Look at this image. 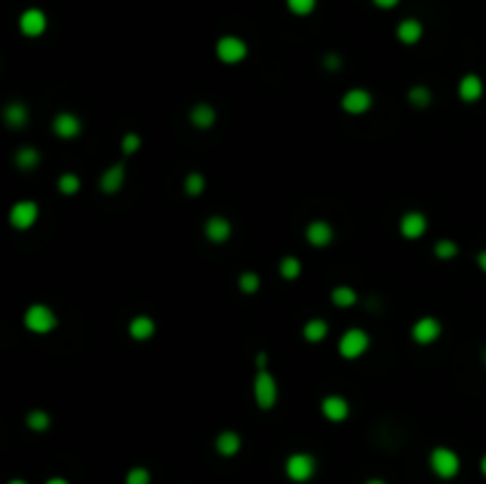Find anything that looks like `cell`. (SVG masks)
<instances>
[{"label": "cell", "instance_id": "cell-1", "mask_svg": "<svg viewBox=\"0 0 486 484\" xmlns=\"http://www.w3.org/2000/svg\"><path fill=\"white\" fill-rule=\"evenodd\" d=\"M429 468L441 480H453L460 472V456L449 447H436L429 454Z\"/></svg>", "mask_w": 486, "mask_h": 484}, {"label": "cell", "instance_id": "cell-2", "mask_svg": "<svg viewBox=\"0 0 486 484\" xmlns=\"http://www.w3.org/2000/svg\"><path fill=\"white\" fill-rule=\"evenodd\" d=\"M24 325L29 328L31 332H36V335H46V332H50L53 328L57 325V316H55L53 309L46 307V304H34V307L26 309Z\"/></svg>", "mask_w": 486, "mask_h": 484}, {"label": "cell", "instance_id": "cell-3", "mask_svg": "<svg viewBox=\"0 0 486 484\" xmlns=\"http://www.w3.org/2000/svg\"><path fill=\"white\" fill-rule=\"evenodd\" d=\"M285 475L292 482H308L316 475V458L311 454H292L285 460Z\"/></svg>", "mask_w": 486, "mask_h": 484}, {"label": "cell", "instance_id": "cell-4", "mask_svg": "<svg viewBox=\"0 0 486 484\" xmlns=\"http://www.w3.org/2000/svg\"><path fill=\"white\" fill-rule=\"evenodd\" d=\"M368 347H370V337L361 328H351V330H346L339 339V354L344 356V359H358V356H363L368 352Z\"/></svg>", "mask_w": 486, "mask_h": 484}, {"label": "cell", "instance_id": "cell-5", "mask_svg": "<svg viewBox=\"0 0 486 484\" xmlns=\"http://www.w3.org/2000/svg\"><path fill=\"white\" fill-rule=\"evenodd\" d=\"M254 397H256L259 409L268 411L273 409L275 402H278V385H275V377L270 373L261 370L254 380Z\"/></svg>", "mask_w": 486, "mask_h": 484}, {"label": "cell", "instance_id": "cell-6", "mask_svg": "<svg viewBox=\"0 0 486 484\" xmlns=\"http://www.w3.org/2000/svg\"><path fill=\"white\" fill-rule=\"evenodd\" d=\"M216 55L221 62L225 64H237L247 57V43L237 36H223L216 43Z\"/></svg>", "mask_w": 486, "mask_h": 484}, {"label": "cell", "instance_id": "cell-7", "mask_svg": "<svg viewBox=\"0 0 486 484\" xmlns=\"http://www.w3.org/2000/svg\"><path fill=\"white\" fill-rule=\"evenodd\" d=\"M48 29V15L38 8H29L19 15V31L29 38H38L43 36Z\"/></svg>", "mask_w": 486, "mask_h": 484}, {"label": "cell", "instance_id": "cell-8", "mask_svg": "<svg viewBox=\"0 0 486 484\" xmlns=\"http://www.w3.org/2000/svg\"><path fill=\"white\" fill-rule=\"evenodd\" d=\"M38 219V204L31 199H19L12 209H10V224L17 231H29Z\"/></svg>", "mask_w": 486, "mask_h": 484}, {"label": "cell", "instance_id": "cell-9", "mask_svg": "<svg viewBox=\"0 0 486 484\" xmlns=\"http://www.w3.org/2000/svg\"><path fill=\"white\" fill-rule=\"evenodd\" d=\"M370 107H373V96L366 88H351L342 98V109L349 114H366Z\"/></svg>", "mask_w": 486, "mask_h": 484}, {"label": "cell", "instance_id": "cell-10", "mask_svg": "<svg viewBox=\"0 0 486 484\" xmlns=\"http://www.w3.org/2000/svg\"><path fill=\"white\" fill-rule=\"evenodd\" d=\"M399 228H401L403 237L418 240V237H422L424 231H427V219H424V214H420V211H408V214H403Z\"/></svg>", "mask_w": 486, "mask_h": 484}, {"label": "cell", "instance_id": "cell-11", "mask_svg": "<svg viewBox=\"0 0 486 484\" xmlns=\"http://www.w3.org/2000/svg\"><path fill=\"white\" fill-rule=\"evenodd\" d=\"M320 411H323V415L328 420L342 422V420H346V415H349V402H346L344 397H339V394H330V397L323 399Z\"/></svg>", "mask_w": 486, "mask_h": 484}, {"label": "cell", "instance_id": "cell-12", "mask_svg": "<svg viewBox=\"0 0 486 484\" xmlns=\"http://www.w3.org/2000/svg\"><path fill=\"white\" fill-rule=\"evenodd\" d=\"M439 335H441V323L432 319V316H424V319H420L415 325H413V339H415L418 344H429Z\"/></svg>", "mask_w": 486, "mask_h": 484}, {"label": "cell", "instance_id": "cell-13", "mask_svg": "<svg viewBox=\"0 0 486 484\" xmlns=\"http://www.w3.org/2000/svg\"><path fill=\"white\" fill-rule=\"evenodd\" d=\"M53 131L59 138H76L81 133V119L71 112H62L53 119Z\"/></svg>", "mask_w": 486, "mask_h": 484}, {"label": "cell", "instance_id": "cell-14", "mask_svg": "<svg viewBox=\"0 0 486 484\" xmlns=\"http://www.w3.org/2000/svg\"><path fill=\"white\" fill-rule=\"evenodd\" d=\"M230 233H233V226H230V221L223 219V216H212V219L207 221V226H204V235L216 244L228 240Z\"/></svg>", "mask_w": 486, "mask_h": 484}, {"label": "cell", "instance_id": "cell-15", "mask_svg": "<svg viewBox=\"0 0 486 484\" xmlns=\"http://www.w3.org/2000/svg\"><path fill=\"white\" fill-rule=\"evenodd\" d=\"M333 226L328 221H313L306 228V240L313 244V247H328L333 242Z\"/></svg>", "mask_w": 486, "mask_h": 484}, {"label": "cell", "instance_id": "cell-16", "mask_svg": "<svg viewBox=\"0 0 486 484\" xmlns=\"http://www.w3.org/2000/svg\"><path fill=\"white\" fill-rule=\"evenodd\" d=\"M458 96H460L465 102H474L484 96V83L477 74H467L462 76L460 83H458Z\"/></svg>", "mask_w": 486, "mask_h": 484}, {"label": "cell", "instance_id": "cell-17", "mask_svg": "<svg viewBox=\"0 0 486 484\" xmlns=\"http://www.w3.org/2000/svg\"><path fill=\"white\" fill-rule=\"evenodd\" d=\"M422 21H418V19H403L399 21V26H396V36H399V41L401 43H406V46H413V43H418L420 38H422Z\"/></svg>", "mask_w": 486, "mask_h": 484}, {"label": "cell", "instance_id": "cell-18", "mask_svg": "<svg viewBox=\"0 0 486 484\" xmlns=\"http://www.w3.org/2000/svg\"><path fill=\"white\" fill-rule=\"evenodd\" d=\"M124 178H126V169H124V164H114V166H109V169L104 171L102 178H100L102 192L112 195V192L121 190V186H124Z\"/></svg>", "mask_w": 486, "mask_h": 484}, {"label": "cell", "instance_id": "cell-19", "mask_svg": "<svg viewBox=\"0 0 486 484\" xmlns=\"http://www.w3.org/2000/svg\"><path fill=\"white\" fill-rule=\"evenodd\" d=\"M3 119L8 126H12V129H21V126H26V121H29V109H26L24 102H10L5 105L3 109Z\"/></svg>", "mask_w": 486, "mask_h": 484}, {"label": "cell", "instance_id": "cell-20", "mask_svg": "<svg viewBox=\"0 0 486 484\" xmlns=\"http://www.w3.org/2000/svg\"><path fill=\"white\" fill-rule=\"evenodd\" d=\"M154 330H157V325H154V321L150 316H135L133 321H131L129 325V335L138 339V342H145V339H150L154 335Z\"/></svg>", "mask_w": 486, "mask_h": 484}, {"label": "cell", "instance_id": "cell-21", "mask_svg": "<svg viewBox=\"0 0 486 484\" xmlns=\"http://www.w3.org/2000/svg\"><path fill=\"white\" fill-rule=\"evenodd\" d=\"M190 121L197 126V129H212L214 121H216V109H214L212 105H207V102L195 105L192 112H190Z\"/></svg>", "mask_w": 486, "mask_h": 484}, {"label": "cell", "instance_id": "cell-22", "mask_svg": "<svg viewBox=\"0 0 486 484\" xmlns=\"http://www.w3.org/2000/svg\"><path fill=\"white\" fill-rule=\"evenodd\" d=\"M240 447H242V439L233 430H225L216 437V451L221 456H228L230 458V456H235L237 451H240Z\"/></svg>", "mask_w": 486, "mask_h": 484}, {"label": "cell", "instance_id": "cell-23", "mask_svg": "<svg viewBox=\"0 0 486 484\" xmlns=\"http://www.w3.org/2000/svg\"><path fill=\"white\" fill-rule=\"evenodd\" d=\"M328 337V323L323 319H311L303 325V339L306 342H323Z\"/></svg>", "mask_w": 486, "mask_h": 484}, {"label": "cell", "instance_id": "cell-24", "mask_svg": "<svg viewBox=\"0 0 486 484\" xmlns=\"http://www.w3.org/2000/svg\"><path fill=\"white\" fill-rule=\"evenodd\" d=\"M38 161H41V154H38V150L31 145L21 147L19 152L15 154V164H17L21 171H31L34 166H38Z\"/></svg>", "mask_w": 486, "mask_h": 484}, {"label": "cell", "instance_id": "cell-25", "mask_svg": "<svg viewBox=\"0 0 486 484\" xmlns=\"http://www.w3.org/2000/svg\"><path fill=\"white\" fill-rule=\"evenodd\" d=\"M26 425L34 432H46L48 427H50V415H48L46 411H31V413L26 415Z\"/></svg>", "mask_w": 486, "mask_h": 484}, {"label": "cell", "instance_id": "cell-26", "mask_svg": "<svg viewBox=\"0 0 486 484\" xmlns=\"http://www.w3.org/2000/svg\"><path fill=\"white\" fill-rule=\"evenodd\" d=\"M299 274H301V261L297 257H285L280 261V276L285 280H295V278H299Z\"/></svg>", "mask_w": 486, "mask_h": 484}, {"label": "cell", "instance_id": "cell-27", "mask_svg": "<svg viewBox=\"0 0 486 484\" xmlns=\"http://www.w3.org/2000/svg\"><path fill=\"white\" fill-rule=\"evenodd\" d=\"M356 292L351 290V287H335V292H333V302L337 304V307H342V309H346V307H353L356 304Z\"/></svg>", "mask_w": 486, "mask_h": 484}, {"label": "cell", "instance_id": "cell-28", "mask_svg": "<svg viewBox=\"0 0 486 484\" xmlns=\"http://www.w3.org/2000/svg\"><path fill=\"white\" fill-rule=\"evenodd\" d=\"M316 5H318V0H287V8H290V12L297 15V17L311 15L313 10H316Z\"/></svg>", "mask_w": 486, "mask_h": 484}, {"label": "cell", "instance_id": "cell-29", "mask_svg": "<svg viewBox=\"0 0 486 484\" xmlns=\"http://www.w3.org/2000/svg\"><path fill=\"white\" fill-rule=\"evenodd\" d=\"M408 100H411L415 107H427V105L432 102V93H429V88H424V86H415V88H411V93H408Z\"/></svg>", "mask_w": 486, "mask_h": 484}, {"label": "cell", "instance_id": "cell-30", "mask_svg": "<svg viewBox=\"0 0 486 484\" xmlns=\"http://www.w3.org/2000/svg\"><path fill=\"white\" fill-rule=\"evenodd\" d=\"M79 188H81V181H79V176H76V174H64V176H59V181H57V190H59V192L74 195V192H79Z\"/></svg>", "mask_w": 486, "mask_h": 484}, {"label": "cell", "instance_id": "cell-31", "mask_svg": "<svg viewBox=\"0 0 486 484\" xmlns=\"http://www.w3.org/2000/svg\"><path fill=\"white\" fill-rule=\"evenodd\" d=\"M434 254L439 259H453L458 254V244L453 240H439L434 244Z\"/></svg>", "mask_w": 486, "mask_h": 484}, {"label": "cell", "instance_id": "cell-32", "mask_svg": "<svg viewBox=\"0 0 486 484\" xmlns=\"http://www.w3.org/2000/svg\"><path fill=\"white\" fill-rule=\"evenodd\" d=\"M152 475L147 468H131L129 475H126V484H150Z\"/></svg>", "mask_w": 486, "mask_h": 484}, {"label": "cell", "instance_id": "cell-33", "mask_svg": "<svg viewBox=\"0 0 486 484\" xmlns=\"http://www.w3.org/2000/svg\"><path fill=\"white\" fill-rule=\"evenodd\" d=\"M202 190H204V176L202 174H190L185 178V192L190 195V197L200 195Z\"/></svg>", "mask_w": 486, "mask_h": 484}, {"label": "cell", "instance_id": "cell-34", "mask_svg": "<svg viewBox=\"0 0 486 484\" xmlns=\"http://www.w3.org/2000/svg\"><path fill=\"white\" fill-rule=\"evenodd\" d=\"M259 285H261V280H259L256 274H242L240 276V290L242 292L252 294V292L259 290Z\"/></svg>", "mask_w": 486, "mask_h": 484}, {"label": "cell", "instance_id": "cell-35", "mask_svg": "<svg viewBox=\"0 0 486 484\" xmlns=\"http://www.w3.org/2000/svg\"><path fill=\"white\" fill-rule=\"evenodd\" d=\"M140 136H135V133H126L124 136V141H121V147H124V152L126 154H133L140 150Z\"/></svg>", "mask_w": 486, "mask_h": 484}, {"label": "cell", "instance_id": "cell-36", "mask_svg": "<svg viewBox=\"0 0 486 484\" xmlns=\"http://www.w3.org/2000/svg\"><path fill=\"white\" fill-rule=\"evenodd\" d=\"M325 66H328V69H337V66H342V60L337 57L335 53H330L328 57H325Z\"/></svg>", "mask_w": 486, "mask_h": 484}, {"label": "cell", "instance_id": "cell-37", "mask_svg": "<svg viewBox=\"0 0 486 484\" xmlns=\"http://www.w3.org/2000/svg\"><path fill=\"white\" fill-rule=\"evenodd\" d=\"M373 5H377V8H382V10H391L399 5V0H373Z\"/></svg>", "mask_w": 486, "mask_h": 484}, {"label": "cell", "instance_id": "cell-38", "mask_svg": "<svg viewBox=\"0 0 486 484\" xmlns=\"http://www.w3.org/2000/svg\"><path fill=\"white\" fill-rule=\"evenodd\" d=\"M477 264H479V269H482L484 274H486V249H484V252H479V257H477Z\"/></svg>", "mask_w": 486, "mask_h": 484}, {"label": "cell", "instance_id": "cell-39", "mask_svg": "<svg viewBox=\"0 0 486 484\" xmlns=\"http://www.w3.org/2000/svg\"><path fill=\"white\" fill-rule=\"evenodd\" d=\"M46 484H69V482L64 480V477H50V480H48Z\"/></svg>", "mask_w": 486, "mask_h": 484}, {"label": "cell", "instance_id": "cell-40", "mask_svg": "<svg viewBox=\"0 0 486 484\" xmlns=\"http://www.w3.org/2000/svg\"><path fill=\"white\" fill-rule=\"evenodd\" d=\"M266 361H268V356H266V354H259L256 364H259V366H261V368H263V366H266Z\"/></svg>", "mask_w": 486, "mask_h": 484}, {"label": "cell", "instance_id": "cell-41", "mask_svg": "<svg viewBox=\"0 0 486 484\" xmlns=\"http://www.w3.org/2000/svg\"><path fill=\"white\" fill-rule=\"evenodd\" d=\"M479 470H482V475L486 477V456L482 458V463H479Z\"/></svg>", "mask_w": 486, "mask_h": 484}, {"label": "cell", "instance_id": "cell-42", "mask_svg": "<svg viewBox=\"0 0 486 484\" xmlns=\"http://www.w3.org/2000/svg\"><path fill=\"white\" fill-rule=\"evenodd\" d=\"M8 484H29V482H26V480H10Z\"/></svg>", "mask_w": 486, "mask_h": 484}, {"label": "cell", "instance_id": "cell-43", "mask_svg": "<svg viewBox=\"0 0 486 484\" xmlns=\"http://www.w3.org/2000/svg\"><path fill=\"white\" fill-rule=\"evenodd\" d=\"M366 484H386L384 480H368Z\"/></svg>", "mask_w": 486, "mask_h": 484}, {"label": "cell", "instance_id": "cell-44", "mask_svg": "<svg viewBox=\"0 0 486 484\" xmlns=\"http://www.w3.org/2000/svg\"><path fill=\"white\" fill-rule=\"evenodd\" d=\"M484 361H486V354H484Z\"/></svg>", "mask_w": 486, "mask_h": 484}]
</instances>
